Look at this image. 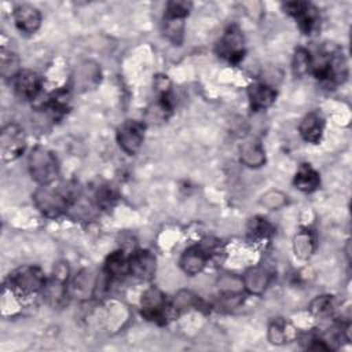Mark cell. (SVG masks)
<instances>
[{
    "label": "cell",
    "instance_id": "6da1fadb",
    "mask_svg": "<svg viewBox=\"0 0 352 352\" xmlns=\"http://www.w3.org/2000/svg\"><path fill=\"white\" fill-rule=\"evenodd\" d=\"M80 197V187L77 183L54 182L40 186L33 192V202L36 208L47 217H58L63 214Z\"/></svg>",
    "mask_w": 352,
    "mask_h": 352
},
{
    "label": "cell",
    "instance_id": "7a4b0ae2",
    "mask_svg": "<svg viewBox=\"0 0 352 352\" xmlns=\"http://www.w3.org/2000/svg\"><path fill=\"white\" fill-rule=\"evenodd\" d=\"M311 73L329 87H338L348 78V62L341 50L324 51L318 58L312 56Z\"/></svg>",
    "mask_w": 352,
    "mask_h": 352
},
{
    "label": "cell",
    "instance_id": "3957f363",
    "mask_svg": "<svg viewBox=\"0 0 352 352\" xmlns=\"http://www.w3.org/2000/svg\"><path fill=\"white\" fill-rule=\"evenodd\" d=\"M28 168L32 179L40 186L54 183L59 175L56 155L44 147H36L30 151L28 157Z\"/></svg>",
    "mask_w": 352,
    "mask_h": 352
},
{
    "label": "cell",
    "instance_id": "277c9868",
    "mask_svg": "<svg viewBox=\"0 0 352 352\" xmlns=\"http://www.w3.org/2000/svg\"><path fill=\"white\" fill-rule=\"evenodd\" d=\"M45 276L38 267L33 265H23L12 271L8 276L10 287L22 293V294H32L37 292H43L45 286Z\"/></svg>",
    "mask_w": 352,
    "mask_h": 352
},
{
    "label": "cell",
    "instance_id": "5b68a950",
    "mask_svg": "<svg viewBox=\"0 0 352 352\" xmlns=\"http://www.w3.org/2000/svg\"><path fill=\"white\" fill-rule=\"evenodd\" d=\"M283 8L297 21L298 28L304 34L312 36L319 30L320 15L314 4L307 1H287L283 4Z\"/></svg>",
    "mask_w": 352,
    "mask_h": 352
},
{
    "label": "cell",
    "instance_id": "8992f818",
    "mask_svg": "<svg viewBox=\"0 0 352 352\" xmlns=\"http://www.w3.org/2000/svg\"><path fill=\"white\" fill-rule=\"evenodd\" d=\"M217 55L227 62L236 65L245 56V38L236 25H231L226 29L216 47Z\"/></svg>",
    "mask_w": 352,
    "mask_h": 352
},
{
    "label": "cell",
    "instance_id": "52a82bcc",
    "mask_svg": "<svg viewBox=\"0 0 352 352\" xmlns=\"http://www.w3.org/2000/svg\"><path fill=\"white\" fill-rule=\"evenodd\" d=\"M26 148V136L18 124H8L0 133V153L3 161L16 160Z\"/></svg>",
    "mask_w": 352,
    "mask_h": 352
},
{
    "label": "cell",
    "instance_id": "ba28073f",
    "mask_svg": "<svg viewBox=\"0 0 352 352\" xmlns=\"http://www.w3.org/2000/svg\"><path fill=\"white\" fill-rule=\"evenodd\" d=\"M144 124L136 120L124 121L117 129V142L124 153L128 155H135L144 140Z\"/></svg>",
    "mask_w": 352,
    "mask_h": 352
},
{
    "label": "cell",
    "instance_id": "9c48e42d",
    "mask_svg": "<svg viewBox=\"0 0 352 352\" xmlns=\"http://www.w3.org/2000/svg\"><path fill=\"white\" fill-rule=\"evenodd\" d=\"M142 305V315L155 323H165L166 322V312H168V302L165 294L157 289V287H150L142 294L140 300Z\"/></svg>",
    "mask_w": 352,
    "mask_h": 352
},
{
    "label": "cell",
    "instance_id": "30bf717a",
    "mask_svg": "<svg viewBox=\"0 0 352 352\" xmlns=\"http://www.w3.org/2000/svg\"><path fill=\"white\" fill-rule=\"evenodd\" d=\"M69 276V265L65 261H59L55 264L52 270V276L45 282L43 289V294L48 304L52 307L59 305L66 297V280Z\"/></svg>",
    "mask_w": 352,
    "mask_h": 352
},
{
    "label": "cell",
    "instance_id": "8fae6325",
    "mask_svg": "<svg viewBox=\"0 0 352 352\" xmlns=\"http://www.w3.org/2000/svg\"><path fill=\"white\" fill-rule=\"evenodd\" d=\"M157 271L155 256L146 249L133 252L128 257V272L139 280H151Z\"/></svg>",
    "mask_w": 352,
    "mask_h": 352
},
{
    "label": "cell",
    "instance_id": "7c38bea8",
    "mask_svg": "<svg viewBox=\"0 0 352 352\" xmlns=\"http://www.w3.org/2000/svg\"><path fill=\"white\" fill-rule=\"evenodd\" d=\"M12 81L15 94L23 100L36 99L41 91V77L33 70H21Z\"/></svg>",
    "mask_w": 352,
    "mask_h": 352
},
{
    "label": "cell",
    "instance_id": "4fadbf2b",
    "mask_svg": "<svg viewBox=\"0 0 352 352\" xmlns=\"http://www.w3.org/2000/svg\"><path fill=\"white\" fill-rule=\"evenodd\" d=\"M14 22L19 32L34 34L41 25V14L32 4H19L14 10Z\"/></svg>",
    "mask_w": 352,
    "mask_h": 352
},
{
    "label": "cell",
    "instance_id": "5bb4252c",
    "mask_svg": "<svg viewBox=\"0 0 352 352\" xmlns=\"http://www.w3.org/2000/svg\"><path fill=\"white\" fill-rule=\"evenodd\" d=\"M208 258H209V252L205 248L191 246L183 252L179 264L184 274L194 276L205 268Z\"/></svg>",
    "mask_w": 352,
    "mask_h": 352
},
{
    "label": "cell",
    "instance_id": "9a60e30c",
    "mask_svg": "<svg viewBox=\"0 0 352 352\" xmlns=\"http://www.w3.org/2000/svg\"><path fill=\"white\" fill-rule=\"evenodd\" d=\"M324 120L319 111H309L305 114L298 125L301 138L308 143H319L323 136Z\"/></svg>",
    "mask_w": 352,
    "mask_h": 352
},
{
    "label": "cell",
    "instance_id": "2e32d148",
    "mask_svg": "<svg viewBox=\"0 0 352 352\" xmlns=\"http://www.w3.org/2000/svg\"><path fill=\"white\" fill-rule=\"evenodd\" d=\"M248 98L253 111L268 109L276 98V91L265 82H254L248 88Z\"/></svg>",
    "mask_w": 352,
    "mask_h": 352
},
{
    "label": "cell",
    "instance_id": "e0dca14e",
    "mask_svg": "<svg viewBox=\"0 0 352 352\" xmlns=\"http://www.w3.org/2000/svg\"><path fill=\"white\" fill-rule=\"evenodd\" d=\"M243 287L249 294L260 296L265 292L271 282V274L267 268L257 265L249 268L243 275Z\"/></svg>",
    "mask_w": 352,
    "mask_h": 352
},
{
    "label": "cell",
    "instance_id": "ac0fdd59",
    "mask_svg": "<svg viewBox=\"0 0 352 352\" xmlns=\"http://www.w3.org/2000/svg\"><path fill=\"white\" fill-rule=\"evenodd\" d=\"M241 162L249 168H260L265 164V151L260 140L250 138L239 146Z\"/></svg>",
    "mask_w": 352,
    "mask_h": 352
},
{
    "label": "cell",
    "instance_id": "d6986e66",
    "mask_svg": "<svg viewBox=\"0 0 352 352\" xmlns=\"http://www.w3.org/2000/svg\"><path fill=\"white\" fill-rule=\"evenodd\" d=\"M294 186L302 192H312L320 186L319 173L309 164H301L294 175Z\"/></svg>",
    "mask_w": 352,
    "mask_h": 352
},
{
    "label": "cell",
    "instance_id": "ffe728a7",
    "mask_svg": "<svg viewBox=\"0 0 352 352\" xmlns=\"http://www.w3.org/2000/svg\"><path fill=\"white\" fill-rule=\"evenodd\" d=\"M294 338V329L285 322L283 319L278 318L274 319L268 327V340L271 344L282 345L286 342H290V340Z\"/></svg>",
    "mask_w": 352,
    "mask_h": 352
},
{
    "label": "cell",
    "instance_id": "44dd1931",
    "mask_svg": "<svg viewBox=\"0 0 352 352\" xmlns=\"http://www.w3.org/2000/svg\"><path fill=\"white\" fill-rule=\"evenodd\" d=\"M293 250L297 258L308 260L315 252V238L309 230H301L293 239Z\"/></svg>",
    "mask_w": 352,
    "mask_h": 352
},
{
    "label": "cell",
    "instance_id": "7402d4cb",
    "mask_svg": "<svg viewBox=\"0 0 352 352\" xmlns=\"http://www.w3.org/2000/svg\"><path fill=\"white\" fill-rule=\"evenodd\" d=\"M43 107L50 110L54 116H63L70 109V92L67 89H59L48 95Z\"/></svg>",
    "mask_w": 352,
    "mask_h": 352
},
{
    "label": "cell",
    "instance_id": "603a6c76",
    "mask_svg": "<svg viewBox=\"0 0 352 352\" xmlns=\"http://www.w3.org/2000/svg\"><path fill=\"white\" fill-rule=\"evenodd\" d=\"M104 272L110 278H121L128 272V257L124 250L110 253L104 261Z\"/></svg>",
    "mask_w": 352,
    "mask_h": 352
},
{
    "label": "cell",
    "instance_id": "cb8c5ba5",
    "mask_svg": "<svg viewBox=\"0 0 352 352\" xmlns=\"http://www.w3.org/2000/svg\"><path fill=\"white\" fill-rule=\"evenodd\" d=\"M19 58L15 52L11 50L1 48L0 51V73L4 78H11L14 80L15 76L21 72L19 67Z\"/></svg>",
    "mask_w": 352,
    "mask_h": 352
},
{
    "label": "cell",
    "instance_id": "d4e9b609",
    "mask_svg": "<svg viewBox=\"0 0 352 352\" xmlns=\"http://www.w3.org/2000/svg\"><path fill=\"white\" fill-rule=\"evenodd\" d=\"M164 33L172 44L180 45L184 37V19L164 16Z\"/></svg>",
    "mask_w": 352,
    "mask_h": 352
},
{
    "label": "cell",
    "instance_id": "484cf974",
    "mask_svg": "<svg viewBox=\"0 0 352 352\" xmlns=\"http://www.w3.org/2000/svg\"><path fill=\"white\" fill-rule=\"evenodd\" d=\"M312 65V55L308 50L298 47L293 55L292 60V70L296 77H304L305 74L311 73Z\"/></svg>",
    "mask_w": 352,
    "mask_h": 352
},
{
    "label": "cell",
    "instance_id": "4316f807",
    "mask_svg": "<svg viewBox=\"0 0 352 352\" xmlns=\"http://www.w3.org/2000/svg\"><path fill=\"white\" fill-rule=\"evenodd\" d=\"M272 234V226L267 221V219L256 216L250 219L248 224V235L254 241L268 239Z\"/></svg>",
    "mask_w": 352,
    "mask_h": 352
},
{
    "label": "cell",
    "instance_id": "83f0119b",
    "mask_svg": "<svg viewBox=\"0 0 352 352\" xmlns=\"http://www.w3.org/2000/svg\"><path fill=\"white\" fill-rule=\"evenodd\" d=\"M334 309V297L330 294H323L315 297L309 304V312L316 318H326Z\"/></svg>",
    "mask_w": 352,
    "mask_h": 352
},
{
    "label": "cell",
    "instance_id": "f1b7e54d",
    "mask_svg": "<svg viewBox=\"0 0 352 352\" xmlns=\"http://www.w3.org/2000/svg\"><path fill=\"white\" fill-rule=\"evenodd\" d=\"M217 286L221 294H238L245 290L242 278L234 275V274H226L219 278Z\"/></svg>",
    "mask_w": 352,
    "mask_h": 352
},
{
    "label": "cell",
    "instance_id": "f546056e",
    "mask_svg": "<svg viewBox=\"0 0 352 352\" xmlns=\"http://www.w3.org/2000/svg\"><path fill=\"white\" fill-rule=\"evenodd\" d=\"M199 297L195 296L192 292L188 290H180L176 296L175 300L172 302V308L175 311H184V309H190L194 307H199Z\"/></svg>",
    "mask_w": 352,
    "mask_h": 352
},
{
    "label": "cell",
    "instance_id": "4dcf8cb0",
    "mask_svg": "<svg viewBox=\"0 0 352 352\" xmlns=\"http://www.w3.org/2000/svg\"><path fill=\"white\" fill-rule=\"evenodd\" d=\"M260 204L271 210H278L287 204V197L279 190H270L265 194H263Z\"/></svg>",
    "mask_w": 352,
    "mask_h": 352
},
{
    "label": "cell",
    "instance_id": "1f68e13d",
    "mask_svg": "<svg viewBox=\"0 0 352 352\" xmlns=\"http://www.w3.org/2000/svg\"><path fill=\"white\" fill-rule=\"evenodd\" d=\"M191 3L190 1H180V0H173L169 1L166 4L165 8V14L164 16H169V18H183L186 19V16L190 14L191 11Z\"/></svg>",
    "mask_w": 352,
    "mask_h": 352
},
{
    "label": "cell",
    "instance_id": "d6a6232c",
    "mask_svg": "<svg viewBox=\"0 0 352 352\" xmlns=\"http://www.w3.org/2000/svg\"><path fill=\"white\" fill-rule=\"evenodd\" d=\"M95 199L98 206L100 208H109L113 205V201L116 199L111 188L109 186H102L95 192Z\"/></svg>",
    "mask_w": 352,
    "mask_h": 352
},
{
    "label": "cell",
    "instance_id": "836d02e7",
    "mask_svg": "<svg viewBox=\"0 0 352 352\" xmlns=\"http://www.w3.org/2000/svg\"><path fill=\"white\" fill-rule=\"evenodd\" d=\"M154 88L158 94V96H165L170 95V81L166 76L158 74L154 77Z\"/></svg>",
    "mask_w": 352,
    "mask_h": 352
}]
</instances>
